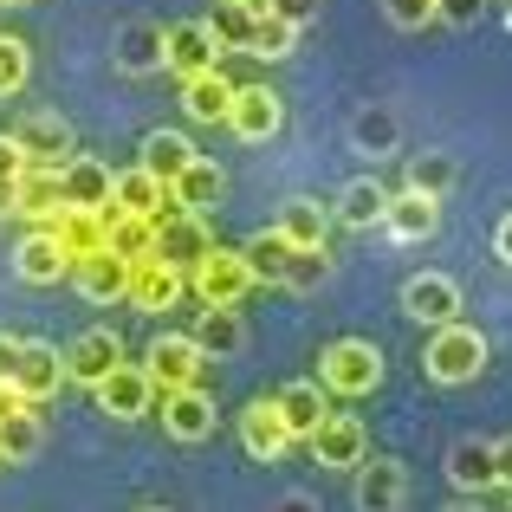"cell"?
I'll use <instances>...</instances> for the list:
<instances>
[{
  "label": "cell",
  "mask_w": 512,
  "mask_h": 512,
  "mask_svg": "<svg viewBox=\"0 0 512 512\" xmlns=\"http://www.w3.org/2000/svg\"><path fill=\"white\" fill-rule=\"evenodd\" d=\"M422 370L435 376L441 389H454V383H474L480 370H487V338H480L474 325H435V338H428V350H422Z\"/></svg>",
  "instance_id": "6da1fadb"
},
{
  "label": "cell",
  "mask_w": 512,
  "mask_h": 512,
  "mask_svg": "<svg viewBox=\"0 0 512 512\" xmlns=\"http://www.w3.org/2000/svg\"><path fill=\"white\" fill-rule=\"evenodd\" d=\"M376 383H383V350L370 338L325 344V357H318V389H325V396H370Z\"/></svg>",
  "instance_id": "7a4b0ae2"
},
{
  "label": "cell",
  "mask_w": 512,
  "mask_h": 512,
  "mask_svg": "<svg viewBox=\"0 0 512 512\" xmlns=\"http://www.w3.org/2000/svg\"><path fill=\"white\" fill-rule=\"evenodd\" d=\"M188 286H195L201 305H240L253 292V273H247V260H240L234 247H208L195 266H188Z\"/></svg>",
  "instance_id": "3957f363"
},
{
  "label": "cell",
  "mask_w": 512,
  "mask_h": 512,
  "mask_svg": "<svg viewBox=\"0 0 512 512\" xmlns=\"http://www.w3.org/2000/svg\"><path fill=\"white\" fill-rule=\"evenodd\" d=\"M143 370H150L156 389H195L201 370H208V357L195 350V338L188 331H156L150 357H143Z\"/></svg>",
  "instance_id": "277c9868"
},
{
  "label": "cell",
  "mask_w": 512,
  "mask_h": 512,
  "mask_svg": "<svg viewBox=\"0 0 512 512\" xmlns=\"http://www.w3.org/2000/svg\"><path fill=\"white\" fill-rule=\"evenodd\" d=\"M208 247H214V234H208V221H201V214H182V208L156 214V253H150V260H163V266H175V273H188V266H195Z\"/></svg>",
  "instance_id": "5b68a950"
},
{
  "label": "cell",
  "mask_w": 512,
  "mask_h": 512,
  "mask_svg": "<svg viewBox=\"0 0 512 512\" xmlns=\"http://www.w3.org/2000/svg\"><path fill=\"white\" fill-rule=\"evenodd\" d=\"M13 389H20V402H52L65 389V357L52 344H39V338H20V363H13Z\"/></svg>",
  "instance_id": "8992f818"
},
{
  "label": "cell",
  "mask_w": 512,
  "mask_h": 512,
  "mask_svg": "<svg viewBox=\"0 0 512 512\" xmlns=\"http://www.w3.org/2000/svg\"><path fill=\"white\" fill-rule=\"evenodd\" d=\"M98 409L111 415V422H137V415H150L156 409L150 370H143V363H117V370L98 383Z\"/></svg>",
  "instance_id": "52a82bcc"
},
{
  "label": "cell",
  "mask_w": 512,
  "mask_h": 512,
  "mask_svg": "<svg viewBox=\"0 0 512 512\" xmlns=\"http://www.w3.org/2000/svg\"><path fill=\"white\" fill-rule=\"evenodd\" d=\"M7 137L20 143V156L33 169H65V163H72V124L52 117V111H33L20 130H7Z\"/></svg>",
  "instance_id": "ba28073f"
},
{
  "label": "cell",
  "mask_w": 512,
  "mask_h": 512,
  "mask_svg": "<svg viewBox=\"0 0 512 512\" xmlns=\"http://www.w3.org/2000/svg\"><path fill=\"white\" fill-rule=\"evenodd\" d=\"M402 312L415 318V325H454L461 318V286H454L448 273H415L409 286H402Z\"/></svg>",
  "instance_id": "9c48e42d"
},
{
  "label": "cell",
  "mask_w": 512,
  "mask_h": 512,
  "mask_svg": "<svg viewBox=\"0 0 512 512\" xmlns=\"http://www.w3.org/2000/svg\"><path fill=\"white\" fill-rule=\"evenodd\" d=\"M214 59H221V46H214L208 20H175V26H163V65H169L175 78L214 72Z\"/></svg>",
  "instance_id": "30bf717a"
},
{
  "label": "cell",
  "mask_w": 512,
  "mask_h": 512,
  "mask_svg": "<svg viewBox=\"0 0 512 512\" xmlns=\"http://www.w3.org/2000/svg\"><path fill=\"white\" fill-rule=\"evenodd\" d=\"M117 363H124V338H117V331H78V338L65 344V383L98 389Z\"/></svg>",
  "instance_id": "8fae6325"
},
{
  "label": "cell",
  "mask_w": 512,
  "mask_h": 512,
  "mask_svg": "<svg viewBox=\"0 0 512 512\" xmlns=\"http://www.w3.org/2000/svg\"><path fill=\"white\" fill-rule=\"evenodd\" d=\"M279 117H286V111H279V91H266V85H247V91H240V85H234L227 130H234L240 143H266V137L279 130Z\"/></svg>",
  "instance_id": "7c38bea8"
},
{
  "label": "cell",
  "mask_w": 512,
  "mask_h": 512,
  "mask_svg": "<svg viewBox=\"0 0 512 512\" xmlns=\"http://www.w3.org/2000/svg\"><path fill=\"white\" fill-rule=\"evenodd\" d=\"M13 273H20L26 286H59V279L72 273V253L59 247L52 227H33V234L20 240V253H13Z\"/></svg>",
  "instance_id": "4fadbf2b"
},
{
  "label": "cell",
  "mask_w": 512,
  "mask_h": 512,
  "mask_svg": "<svg viewBox=\"0 0 512 512\" xmlns=\"http://www.w3.org/2000/svg\"><path fill=\"white\" fill-rule=\"evenodd\" d=\"M156 396H163V428L182 448H195V441L214 435V402L201 396V383L195 389H156Z\"/></svg>",
  "instance_id": "5bb4252c"
},
{
  "label": "cell",
  "mask_w": 512,
  "mask_h": 512,
  "mask_svg": "<svg viewBox=\"0 0 512 512\" xmlns=\"http://www.w3.org/2000/svg\"><path fill=\"white\" fill-rule=\"evenodd\" d=\"M350 474H357V512H402V500H409L402 461H357Z\"/></svg>",
  "instance_id": "9a60e30c"
},
{
  "label": "cell",
  "mask_w": 512,
  "mask_h": 512,
  "mask_svg": "<svg viewBox=\"0 0 512 512\" xmlns=\"http://www.w3.org/2000/svg\"><path fill=\"white\" fill-rule=\"evenodd\" d=\"M13 214L33 227H52L65 214V195H59V169H20V182H13Z\"/></svg>",
  "instance_id": "2e32d148"
},
{
  "label": "cell",
  "mask_w": 512,
  "mask_h": 512,
  "mask_svg": "<svg viewBox=\"0 0 512 512\" xmlns=\"http://www.w3.org/2000/svg\"><path fill=\"white\" fill-rule=\"evenodd\" d=\"M72 286L85 292L91 305H111V299L130 292V260H117L111 247H98V253H85V260H72Z\"/></svg>",
  "instance_id": "e0dca14e"
},
{
  "label": "cell",
  "mask_w": 512,
  "mask_h": 512,
  "mask_svg": "<svg viewBox=\"0 0 512 512\" xmlns=\"http://www.w3.org/2000/svg\"><path fill=\"white\" fill-rule=\"evenodd\" d=\"M312 454H318V467H357L363 454H370L363 422L357 415H325V422L312 428Z\"/></svg>",
  "instance_id": "ac0fdd59"
},
{
  "label": "cell",
  "mask_w": 512,
  "mask_h": 512,
  "mask_svg": "<svg viewBox=\"0 0 512 512\" xmlns=\"http://www.w3.org/2000/svg\"><path fill=\"white\" fill-rule=\"evenodd\" d=\"M59 195H65V208L111 214V169L91 163V156H72V163L59 169Z\"/></svg>",
  "instance_id": "d6986e66"
},
{
  "label": "cell",
  "mask_w": 512,
  "mask_h": 512,
  "mask_svg": "<svg viewBox=\"0 0 512 512\" xmlns=\"http://www.w3.org/2000/svg\"><path fill=\"white\" fill-rule=\"evenodd\" d=\"M221 195H227V175H221V163H208V156H195L182 175L169 182V201L182 214H208V208H221Z\"/></svg>",
  "instance_id": "ffe728a7"
},
{
  "label": "cell",
  "mask_w": 512,
  "mask_h": 512,
  "mask_svg": "<svg viewBox=\"0 0 512 512\" xmlns=\"http://www.w3.org/2000/svg\"><path fill=\"white\" fill-rule=\"evenodd\" d=\"M182 292H188V273H175V266H163V260H137L130 266V292L124 299L143 305V312H169Z\"/></svg>",
  "instance_id": "44dd1931"
},
{
  "label": "cell",
  "mask_w": 512,
  "mask_h": 512,
  "mask_svg": "<svg viewBox=\"0 0 512 512\" xmlns=\"http://www.w3.org/2000/svg\"><path fill=\"white\" fill-rule=\"evenodd\" d=\"M111 208H117V214H143V221H156V214H169V208H175V201H169V188L137 163V169L111 175Z\"/></svg>",
  "instance_id": "7402d4cb"
},
{
  "label": "cell",
  "mask_w": 512,
  "mask_h": 512,
  "mask_svg": "<svg viewBox=\"0 0 512 512\" xmlns=\"http://www.w3.org/2000/svg\"><path fill=\"white\" fill-rule=\"evenodd\" d=\"M383 227H389V240H402V247H415V240H428L441 227V201H428V195H389V208H383Z\"/></svg>",
  "instance_id": "603a6c76"
},
{
  "label": "cell",
  "mask_w": 512,
  "mask_h": 512,
  "mask_svg": "<svg viewBox=\"0 0 512 512\" xmlns=\"http://www.w3.org/2000/svg\"><path fill=\"white\" fill-rule=\"evenodd\" d=\"M195 350L201 357H234L240 344H247V325H240V312L234 305H201V318H195Z\"/></svg>",
  "instance_id": "cb8c5ba5"
},
{
  "label": "cell",
  "mask_w": 512,
  "mask_h": 512,
  "mask_svg": "<svg viewBox=\"0 0 512 512\" xmlns=\"http://www.w3.org/2000/svg\"><path fill=\"white\" fill-rule=\"evenodd\" d=\"M273 402H279V422H286L292 441H312V428L331 415V402H325V389H318V383H286Z\"/></svg>",
  "instance_id": "d4e9b609"
},
{
  "label": "cell",
  "mask_w": 512,
  "mask_h": 512,
  "mask_svg": "<svg viewBox=\"0 0 512 512\" xmlns=\"http://www.w3.org/2000/svg\"><path fill=\"white\" fill-rule=\"evenodd\" d=\"M383 208H389V188L376 182V175H357V182H344L338 201H331V214H338L344 227H383Z\"/></svg>",
  "instance_id": "484cf974"
},
{
  "label": "cell",
  "mask_w": 512,
  "mask_h": 512,
  "mask_svg": "<svg viewBox=\"0 0 512 512\" xmlns=\"http://www.w3.org/2000/svg\"><path fill=\"white\" fill-rule=\"evenodd\" d=\"M240 441H247L253 461H279V454L292 448L286 422H279V402H253V409L240 415Z\"/></svg>",
  "instance_id": "4316f807"
},
{
  "label": "cell",
  "mask_w": 512,
  "mask_h": 512,
  "mask_svg": "<svg viewBox=\"0 0 512 512\" xmlns=\"http://www.w3.org/2000/svg\"><path fill=\"white\" fill-rule=\"evenodd\" d=\"M227 104H234V85L221 78V65L182 78V111L195 117V124H227Z\"/></svg>",
  "instance_id": "83f0119b"
},
{
  "label": "cell",
  "mask_w": 512,
  "mask_h": 512,
  "mask_svg": "<svg viewBox=\"0 0 512 512\" xmlns=\"http://www.w3.org/2000/svg\"><path fill=\"white\" fill-rule=\"evenodd\" d=\"M350 143H357L363 156H396L402 150V117L389 111V104H363V111L350 117Z\"/></svg>",
  "instance_id": "f1b7e54d"
},
{
  "label": "cell",
  "mask_w": 512,
  "mask_h": 512,
  "mask_svg": "<svg viewBox=\"0 0 512 512\" xmlns=\"http://www.w3.org/2000/svg\"><path fill=\"white\" fill-rule=\"evenodd\" d=\"M117 65H124V72H156V65H163V26L156 20H124L117 26Z\"/></svg>",
  "instance_id": "f546056e"
},
{
  "label": "cell",
  "mask_w": 512,
  "mask_h": 512,
  "mask_svg": "<svg viewBox=\"0 0 512 512\" xmlns=\"http://www.w3.org/2000/svg\"><path fill=\"white\" fill-rule=\"evenodd\" d=\"M104 247H111L117 253V260H130V266H137V260H150V253H156V221H143V214H104Z\"/></svg>",
  "instance_id": "4dcf8cb0"
},
{
  "label": "cell",
  "mask_w": 512,
  "mask_h": 512,
  "mask_svg": "<svg viewBox=\"0 0 512 512\" xmlns=\"http://www.w3.org/2000/svg\"><path fill=\"white\" fill-rule=\"evenodd\" d=\"M279 234L292 240V247H325V234H331V208H318L312 195H292L286 208H279Z\"/></svg>",
  "instance_id": "1f68e13d"
},
{
  "label": "cell",
  "mask_w": 512,
  "mask_h": 512,
  "mask_svg": "<svg viewBox=\"0 0 512 512\" xmlns=\"http://www.w3.org/2000/svg\"><path fill=\"white\" fill-rule=\"evenodd\" d=\"M188 163H195V143H188L182 130H150V137H143V169H150L163 188H169Z\"/></svg>",
  "instance_id": "d6a6232c"
},
{
  "label": "cell",
  "mask_w": 512,
  "mask_h": 512,
  "mask_svg": "<svg viewBox=\"0 0 512 512\" xmlns=\"http://www.w3.org/2000/svg\"><path fill=\"white\" fill-rule=\"evenodd\" d=\"M448 480L461 493H480V487H493V441H454L448 448Z\"/></svg>",
  "instance_id": "836d02e7"
},
{
  "label": "cell",
  "mask_w": 512,
  "mask_h": 512,
  "mask_svg": "<svg viewBox=\"0 0 512 512\" xmlns=\"http://www.w3.org/2000/svg\"><path fill=\"white\" fill-rule=\"evenodd\" d=\"M240 260H247L253 279H286V260H292V240L279 234V227H260V234L240 247Z\"/></svg>",
  "instance_id": "e575fe53"
},
{
  "label": "cell",
  "mask_w": 512,
  "mask_h": 512,
  "mask_svg": "<svg viewBox=\"0 0 512 512\" xmlns=\"http://www.w3.org/2000/svg\"><path fill=\"white\" fill-rule=\"evenodd\" d=\"M52 234H59V247L72 253V260H85V253H98V247H104V214H91V208H65L59 221H52Z\"/></svg>",
  "instance_id": "d590c367"
},
{
  "label": "cell",
  "mask_w": 512,
  "mask_h": 512,
  "mask_svg": "<svg viewBox=\"0 0 512 512\" xmlns=\"http://www.w3.org/2000/svg\"><path fill=\"white\" fill-rule=\"evenodd\" d=\"M39 448H46V428H39L33 402H26V409H13L7 422H0V461H33Z\"/></svg>",
  "instance_id": "8d00e7d4"
},
{
  "label": "cell",
  "mask_w": 512,
  "mask_h": 512,
  "mask_svg": "<svg viewBox=\"0 0 512 512\" xmlns=\"http://www.w3.org/2000/svg\"><path fill=\"white\" fill-rule=\"evenodd\" d=\"M454 182H461V163H454V156H441V150H428V156H409V195H428V201H441Z\"/></svg>",
  "instance_id": "74e56055"
},
{
  "label": "cell",
  "mask_w": 512,
  "mask_h": 512,
  "mask_svg": "<svg viewBox=\"0 0 512 512\" xmlns=\"http://www.w3.org/2000/svg\"><path fill=\"white\" fill-rule=\"evenodd\" d=\"M208 33L221 52H247V33H253V7H240V0H214L208 13Z\"/></svg>",
  "instance_id": "f35d334b"
},
{
  "label": "cell",
  "mask_w": 512,
  "mask_h": 512,
  "mask_svg": "<svg viewBox=\"0 0 512 512\" xmlns=\"http://www.w3.org/2000/svg\"><path fill=\"white\" fill-rule=\"evenodd\" d=\"M292 46H299V26L273 20V13H253V33H247L253 59H292Z\"/></svg>",
  "instance_id": "ab89813d"
},
{
  "label": "cell",
  "mask_w": 512,
  "mask_h": 512,
  "mask_svg": "<svg viewBox=\"0 0 512 512\" xmlns=\"http://www.w3.org/2000/svg\"><path fill=\"white\" fill-rule=\"evenodd\" d=\"M325 279H331V253H325V247H292L286 279H279V286H292V292H318Z\"/></svg>",
  "instance_id": "60d3db41"
},
{
  "label": "cell",
  "mask_w": 512,
  "mask_h": 512,
  "mask_svg": "<svg viewBox=\"0 0 512 512\" xmlns=\"http://www.w3.org/2000/svg\"><path fill=\"white\" fill-rule=\"evenodd\" d=\"M26 78H33V52H26V39H7V33H0V98L26 91Z\"/></svg>",
  "instance_id": "b9f144b4"
},
{
  "label": "cell",
  "mask_w": 512,
  "mask_h": 512,
  "mask_svg": "<svg viewBox=\"0 0 512 512\" xmlns=\"http://www.w3.org/2000/svg\"><path fill=\"white\" fill-rule=\"evenodd\" d=\"M383 13H389L396 26H409V33H415V26L435 20V0H383Z\"/></svg>",
  "instance_id": "7bdbcfd3"
},
{
  "label": "cell",
  "mask_w": 512,
  "mask_h": 512,
  "mask_svg": "<svg viewBox=\"0 0 512 512\" xmlns=\"http://www.w3.org/2000/svg\"><path fill=\"white\" fill-rule=\"evenodd\" d=\"M260 13H273V20H286V26H305L318 13V0H260Z\"/></svg>",
  "instance_id": "ee69618b"
},
{
  "label": "cell",
  "mask_w": 512,
  "mask_h": 512,
  "mask_svg": "<svg viewBox=\"0 0 512 512\" xmlns=\"http://www.w3.org/2000/svg\"><path fill=\"white\" fill-rule=\"evenodd\" d=\"M480 7H487V0H435V20H448V26H474V20H480Z\"/></svg>",
  "instance_id": "f6af8a7d"
},
{
  "label": "cell",
  "mask_w": 512,
  "mask_h": 512,
  "mask_svg": "<svg viewBox=\"0 0 512 512\" xmlns=\"http://www.w3.org/2000/svg\"><path fill=\"white\" fill-rule=\"evenodd\" d=\"M493 487H506V493H512V435H506V441H493Z\"/></svg>",
  "instance_id": "bcb514c9"
},
{
  "label": "cell",
  "mask_w": 512,
  "mask_h": 512,
  "mask_svg": "<svg viewBox=\"0 0 512 512\" xmlns=\"http://www.w3.org/2000/svg\"><path fill=\"white\" fill-rule=\"evenodd\" d=\"M20 169H26L20 143H13V137H0V182H20Z\"/></svg>",
  "instance_id": "7dc6e473"
},
{
  "label": "cell",
  "mask_w": 512,
  "mask_h": 512,
  "mask_svg": "<svg viewBox=\"0 0 512 512\" xmlns=\"http://www.w3.org/2000/svg\"><path fill=\"white\" fill-rule=\"evenodd\" d=\"M13 363H20V338L0 331V383H13Z\"/></svg>",
  "instance_id": "c3c4849f"
},
{
  "label": "cell",
  "mask_w": 512,
  "mask_h": 512,
  "mask_svg": "<svg viewBox=\"0 0 512 512\" xmlns=\"http://www.w3.org/2000/svg\"><path fill=\"white\" fill-rule=\"evenodd\" d=\"M273 512H318V500H312V493H279Z\"/></svg>",
  "instance_id": "681fc988"
},
{
  "label": "cell",
  "mask_w": 512,
  "mask_h": 512,
  "mask_svg": "<svg viewBox=\"0 0 512 512\" xmlns=\"http://www.w3.org/2000/svg\"><path fill=\"white\" fill-rule=\"evenodd\" d=\"M493 253H500V260L512 266V214H506V221H500V227H493Z\"/></svg>",
  "instance_id": "f907efd6"
},
{
  "label": "cell",
  "mask_w": 512,
  "mask_h": 512,
  "mask_svg": "<svg viewBox=\"0 0 512 512\" xmlns=\"http://www.w3.org/2000/svg\"><path fill=\"white\" fill-rule=\"evenodd\" d=\"M13 409H26V402H20V389H13V383H0V422H7Z\"/></svg>",
  "instance_id": "816d5d0a"
},
{
  "label": "cell",
  "mask_w": 512,
  "mask_h": 512,
  "mask_svg": "<svg viewBox=\"0 0 512 512\" xmlns=\"http://www.w3.org/2000/svg\"><path fill=\"white\" fill-rule=\"evenodd\" d=\"M13 214V182H0V221Z\"/></svg>",
  "instance_id": "f5cc1de1"
},
{
  "label": "cell",
  "mask_w": 512,
  "mask_h": 512,
  "mask_svg": "<svg viewBox=\"0 0 512 512\" xmlns=\"http://www.w3.org/2000/svg\"><path fill=\"white\" fill-rule=\"evenodd\" d=\"M441 512H480V500H454V506H441Z\"/></svg>",
  "instance_id": "db71d44e"
},
{
  "label": "cell",
  "mask_w": 512,
  "mask_h": 512,
  "mask_svg": "<svg viewBox=\"0 0 512 512\" xmlns=\"http://www.w3.org/2000/svg\"><path fill=\"white\" fill-rule=\"evenodd\" d=\"M0 7H26V0H0Z\"/></svg>",
  "instance_id": "11a10c76"
},
{
  "label": "cell",
  "mask_w": 512,
  "mask_h": 512,
  "mask_svg": "<svg viewBox=\"0 0 512 512\" xmlns=\"http://www.w3.org/2000/svg\"><path fill=\"white\" fill-rule=\"evenodd\" d=\"M240 7H253V13H260V0H240Z\"/></svg>",
  "instance_id": "9f6ffc18"
},
{
  "label": "cell",
  "mask_w": 512,
  "mask_h": 512,
  "mask_svg": "<svg viewBox=\"0 0 512 512\" xmlns=\"http://www.w3.org/2000/svg\"><path fill=\"white\" fill-rule=\"evenodd\" d=\"M506 20H512V0H506Z\"/></svg>",
  "instance_id": "6f0895ef"
},
{
  "label": "cell",
  "mask_w": 512,
  "mask_h": 512,
  "mask_svg": "<svg viewBox=\"0 0 512 512\" xmlns=\"http://www.w3.org/2000/svg\"><path fill=\"white\" fill-rule=\"evenodd\" d=\"M137 512H156V506H137Z\"/></svg>",
  "instance_id": "680465c9"
},
{
  "label": "cell",
  "mask_w": 512,
  "mask_h": 512,
  "mask_svg": "<svg viewBox=\"0 0 512 512\" xmlns=\"http://www.w3.org/2000/svg\"><path fill=\"white\" fill-rule=\"evenodd\" d=\"M506 512H512V506H506Z\"/></svg>",
  "instance_id": "91938a15"
}]
</instances>
